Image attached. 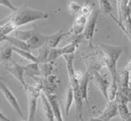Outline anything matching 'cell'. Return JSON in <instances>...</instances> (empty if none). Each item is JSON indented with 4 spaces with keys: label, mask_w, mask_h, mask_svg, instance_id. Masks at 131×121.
Returning <instances> with one entry per match:
<instances>
[{
    "label": "cell",
    "mask_w": 131,
    "mask_h": 121,
    "mask_svg": "<svg viewBox=\"0 0 131 121\" xmlns=\"http://www.w3.org/2000/svg\"><path fill=\"white\" fill-rule=\"evenodd\" d=\"M47 36H45L38 31H36L33 36L26 42L29 50L39 49L43 45H46Z\"/></svg>",
    "instance_id": "obj_9"
},
{
    "label": "cell",
    "mask_w": 131,
    "mask_h": 121,
    "mask_svg": "<svg viewBox=\"0 0 131 121\" xmlns=\"http://www.w3.org/2000/svg\"><path fill=\"white\" fill-rule=\"evenodd\" d=\"M43 93L46 94V97L48 99L49 102L50 104H51V107H52V109L53 110L54 114V117L56 121H63L62 115H61V109H60V105H59V103L58 101L56 96L52 94V93Z\"/></svg>",
    "instance_id": "obj_12"
},
{
    "label": "cell",
    "mask_w": 131,
    "mask_h": 121,
    "mask_svg": "<svg viewBox=\"0 0 131 121\" xmlns=\"http://www.w3.org/2000/svg\"><path fill=\"white\" fill-rule=\"evenodd\" d=\"M7 37L8 36H5L4 34H3L2 33H0V43L4 42V41H6V40H7Z\"/></svg>",
    "instance_id": "obj_32"
},
{
    "label": "cell",
    "mask_w": 131,
    "mask_h": 121,
    "mask_svg": "<svg viewBox=\"0 0 131 121\" xmlns=\"http://www.w3.org/2000/svg\"><path fill=\"white\" fill-rule=\"evenodd\" d=\"M130 102H131V99H130Z\"/></svg>",
    "instance_id": "obj_38"
},
{
    "label": "cell",
    "mask_w": 131,
    "mask_h": 121,
    "mask_svg": "<svg viewBox=\"0 0 131 121\" xmlns=\"http://www.w3.org/2000/svg\"><path fill=\"white\" fill-rule=\"evenodd\" d=\"M93 79H94L95 84L98 88L99 90L102 94L104 98L108 101L107 99V89H108L110 84L104 76H102L99 71H95L93 73Z\"/></svg>",
    "instance_id": "obj_8"
},
{
    "label": "cell",
    "mask_w": 131,
    "mask_h": 121,
    "mask_svg": "<svg viewBox=\"0 0 131 121\" xmlns=\"http://www.w3.org/2000/svg\"><path fill=\"white\" fill-rule=\"evenodd\" d=\"M118 115H120L122 121H127L131 118V112L129 110L127 104H118Z\"/></svg>",
    "instance_id": "obj_23"
},
{
    "label": "cell",
    "mask_w": 131,
    "mask_h": 121,
    "mask_svg": "<svg viewBox=\"0 0 131 121\" xmlns=\"http://www.w3.org/2000/svg\"><path fill=\"white\" fill-rule=\"evenodd\" d=\"M50 50L51 48L47 45H45L38 49V56H37V57L40 63H46L47 62V57H48Z\"/></svg>",
    "instance_id": "obj_24"
},
{
    "label": "cell",
    "mask_w": 131,
    "mask_h": 121,
    "mask_svg": "<svg viewBox=\"0 0 131 121\" xmlns=\"http://www.w3.org/2000/svg\"><path fill=\"white\" fill-rule=\"evenodd\" d=\"M0 90L3 94L4 97L6 99L9 104H10L13 109L22 117L23 118V113L22 112L21 109H20V105L19 104L17 99L15 98V96L14 95L11 90L9 89V88L5 84V83L3 82V80H0Z\"/></svg>",
    "instance_id": "obj_5"
},
{
    "label": "cell",
    "mask_w": 131,
    "mask_h": 121,
    "mask_svg": "<svg viewBox=\"0 0 131 121\" xmlns=\"http://www.w3.org/2000/svg\"><path fill=\"white\" fill-rule=\"evenodd\" d=\"M25 75L31 78L39 76L40 75V70L38 66V63L31 62L25 66Z\"/></svg>",
    "instance_id": "obj_17"
},
{
    "label": "cell",
    "mask_w": 131,
    "mask_h": 121,
    "mask_svg": "<svg viewBox=\"0 0 131 121\" xmlns=\"http://www.w3.org/2000/svg\"><path fill=\"white\" fill-rule=\"evenodd\" d=\"M100 12H101L100 10H93L92 11L87 20L84 31L82 33L84 39L88 41L90 45L92 44V39L94 35L96 25H97Z\"/></svg>",
    "instance_id": "obj_4"
},
{
    "label": "cell",
    "mask_w": 131,
    "mask_h": 121,
    "mask_svg": "<svg viewBox=\"0 0 131 121\" xmlns=\"http://www.w3.org/2000/svg\"><path fill=\"white\" fill-rule=\"evenodd\" d=\"M5 69L15 77L20 82L22 86L26 90L28 84L26 83L24 76H25V66H22L17 62L13 61V65L11 67H5Z\"/></svg>",
    "instance_id": "obj_6"
},
{
    "label": "cell",
    "mask_w": 131,
    "mask_h": 121,
    "mask_svg": "<svg viewBox=\"0 0 131 121\" xmlns=\"http://www.w3.org/2000/svg\"><path fill=\"white\" fill-rule=\"evenodd\" d=\"M66 33H63V31H60L57 32L56 33H54L51 35L47 36V42H46V45L49 47L50 48H56L60 42L63 38L65 36H66Z\"/></svg>",
    "instance_id": "obj_14"
},
{
    "label": "cell",
    "mask_w": 131,
    "mask_h": 121,
    "mask_svg": "<svg viewBox=\"0 0 131 121\" xmlns=\"http://www.w3.org/2000/svg\"><path fill=\"white\" fill-rule=\"evenodd\" d=\"M13 52L12 47L8 43L0 47V61H8L11 59Z\"/></svg>",
    "instance_id": "obj_16"
},
{
    "label": "cell",
    "mask_w": 131,
    "mask_h": 121,
    "mask_svg": "<svg viewBox=\"0 0 131 121\" xmlns=\"http://www.w3.org/2000/svg\"><path fill=\"white\" fill-rule=\"evenodd\" d=\"M28 94V121H35L36 110L37 106V101L40 97L42 89L38 85H28L26 90Z\"/></svg>",
    "instance_id": "obj_3"
},
{
    "label": "cell",
    "mask_w": 131,
    "mask_h": 121,
    "mask_svg": "<svg viewBox=\"0 0 131 121\" xmlns=\"http://www.w3.org/2000/svg\"><path fill=\"white\" fill-rule=\"evenodd\" d=\"M90 73L89 71H86L79 81V89H80L82 98L83 100L85 101L88 107H89V102H88V87L90 78Z\"/></svg>",
    "instance_id": "obj_13"
},
{
    "label": "cell",
    "mask_w": 131,
    "mask_h": 121,
    "mask_svg": "<svg viewBox=\"0 0 131 121\" xmlns=\"http://www.w3.org/2000/svg\"><path fill=\"white\" fill-rule=\"evenodd\" d=\"M130 73L129 71L124 69L121 71L119 78V87L122 88H130Z\"/></svg>",
    "instance_id": "obj_20"
},
{
    "label": "cell",
    "mask_w": 131,
    "mask_h": 121,
    "mask_svg": "<svg viewBox=\"0 0 131 121\" xmlns=\"http://www.w3.org/2000/svg\"><path fill=\"white\" fill-rule=\"evenodd\" d=\"M128 2L129 1L127 0H122V1H117V6H118V20H116V18L111 14L110 16L116 21L118 25L120 27V28H123V23L124 20L127 18V17L130 14L128 8Z\"/></svg>",
    "instance_id": "obj_7"
},
{
    "label": "cell",
    "mask_w": 131,
    "mask_h": 121,
    "mask_svg": "<svg viewBox=\"0 0 131 121\" xmlns=\"http://www.w3.org/2000/svg\"><path fill=\"white\" fill-rule=\"evenodd\" d=\"M74 101V91L70 85H69V88H68L67 92V96L66 99H65V112H66V115L67 116L69 115V112H70V108L72 106L73 101Z\"/></svg>",
    "instance_id": "obj_21"
},
{
    "label": "cell",
    "mask_w": 131,
    "mask_h": 121,
    "mask_svg": "<svg viewBox=\"0 0 131 121\" xmlns=\"http://www.w3.org/2000/svg\"><path fill=\"white\" fill-rule=\"evenodd\" d=\"M100 47V50L104 59L105 65L107 66L110 73L112 81L118 82L116 66L118 61L123 52V48L104 43H101Z\"/></svg>",
    "instance_id": "obj_2"
},
{
    "label": "cell",
    "mask_w": 131,
    "mask_h": 121,
    "mask_svg": "<svg viewBox=\"0 0 131 121\" xmlns=\"http://www.w3.org/2000/svg\"><path fill=\"white\" fill-rule=\"evenodd\" d=\"M81 8L82 7L79 4L75 2H70L69 5V9L72 15H75L78 13L79 14L81 10Z\"/></svg>",
    "instance_id": "obj_28"
},
{
    "label": "cell",
    "mask_w": 131,
    "mask_h": 121,
    "mask_svg": "<svg viewBox=\"0 0 131 121\" xmlns=\"http://www.w3.org/2000/svg\"><path fill=\"white\" fill-rule=\"evenodd\" d=\"M63 56L62 51H61V48H51L49 53L48 57H47V62H51L56 61L59 57Z\"/></svg>",
    "instance_id": "obj_25"
},
{
    "label": "cell",
    "mask_w": 131,
    "mask_h": 121,
    "mask_svg": "<svg viewBox=\"0 0 131 121\" xmlns=\"http://www.w3.org/2000/svg\"><path fill=\"white\" fill-rule=\"evenodd\" d=\"M14 32H15V38L26 42L33 36V34L35 33L36 30L35 29H30V30L21 31L17 29Z\"/></svg>",
    "instance_id": "obj_18"
},
{
    "label": "cell",
    "mask_w": 131,
    "mask_h": 121,
    "mask_svg": "<svg viewBox=\"0 0 131 121\" xmlns=\"http://www.w3.org/2000/svg\"><path fill=\"white\" fill-rule=\"evenodd\" d=\"M92 7L91 6V5L88 3H86L83 7L81 8V10L79 14H81V15H84L86 17H89V16L90 15L91 13L93 10H92Z\"/></svg>",
    "instance_id": "obj_29"
},
{
    "label": "cell",
    "mask_w": 131,
    "mask_h": 121,
    "mask_svg": "<svg viewBox=\"0 0 131 121\" xmlns=\"http://www.w3.org/2000/svg\"><path fill=\"white\" fill-rule=\"evenodd\" d=\"M40 98L41 100H42V110H43V117H44L45 120L55 121L54 114L52 107H51L46 94L42 91L40 94Z\"/></svg>",
    "instance_id": "obj_11"
},
{
    "label": "cell",
    "mask_w": 131,
    "mask_h": 121,
    "mask_svg": "<svg viewBox=\"0 0 131 121\" xmlns=\"http://www.w3.org/2000/svg\"><path fill=\"white\" fill-rule=\"evenodd\" d=\"M99 3L101 11L104 14L111 15V11L113 10V8L111 6L110 1L108 0H100L99 1Z\"/></svg>",
    "instance_id": "obj_26"
},
{
    "label": "cell",
    "mask_w": 131,
    "mask_h": 121,
    "mask_svg": "<svg viewBox=\"0 0 131 121\" xmlns=\"http://www.w3.org/2000/svg\"><path fill=\"white\" fill-rule=\"evenodd\" d=\"M6 42L8 43H9L12 47L19 48V49L29 51L30 52V50L28 48V46L27 45L26 42L20 40L19 39H17L15 37L9 36H8Z\"/></svg>",
    "instance_id": "obj_15"
},
{
    "label": "cell",
    "mask_w": 131,
    "mask_h": 121,
    "mask_svg": "<svg viewBox=\"0 0 131 121\" xmlns=\"http://www.w3.org/2000/svg\"><path fill=\"white\" fill-rule=\"evenodd\" d=\"M0 5L8 8L11 10L12 11H14V12L17 11L18 9H19L18 8H17L16 6L13 5L12 4L10 3V1H8V0H0Z\"/></svg>",
    "instance_id": "obj_30"
},
{
    "label": "cell",
    "mask_w": 131,
    "mask_h": 121,
    "mask_svg": "<svg viewBox=\"0 0 131 121\" xmlns=\"http://www.w3.org/2000/svg\"><path fill=\"white\" fill-rule=\"evenodd\" d=\"M12 49L14 50V52H15V53H17V54H19V56L23 57V58L26 59L28 61H31V62H35V63H38L39 64V61L37 59V57L36 56H33L31 53L29 51H26L24 50L19 49V48H15V47H12Z\"/></svg>",
    "instance_id": "obj_19"
},
{
    "label": "cell",
    "mask_w": 131,
    "mask_h": 121,
    "mask_svg": "<svg viewBox=\"0 0 131 121\" xmlns=\"http://www.w3.org/2000/svg\"><path fill=\"white\" fill-rule=\"evenodd\" d=\"M125 70H127V71H129V72H131V60L128 62V64H127L126 67H125Z\"/></svg>",
    "instance_id": "obj_33"
},
{
    "label": "cell",
    "mask_w": 131,
    "mask_h": 121,
    "mask_svg": "<svg viewBox=\"0 0 131 121\" xmlns=\"http://www.w3.org/2000/svg\"><path fill=\"white\" fill-rule=\"evenodd\" d=\"M123 31L125 33L131 42V16L129 14L123 23Z\"/></svg>",
    "instance_id": "obj_27"
},
{
    "label": "cell",
    "mask_w": 131,
    "mask_h": 121,
    "mask_svg": "<svg viewBox=\"0 0 131 121\" xmlns=\"http://www.w3.org/2000/svg\"><path fill=\"white\" fill-rule=\"evenodd\" d=\"M0 121H11V120L6 117L0 110Z\"/></svg>",
    "instance_id": "obj_31"
},
{
    "label": "cell",
    "mask_w": 131,
    "mask_h": 121,
    "mask_svg": "<svg viewBox=\"0 0 131 121\" xmlns=\"http://www.w3.org/2000/svg\"><path fill=\"white\" fill-rule=\"evenodd\" d=\"M118 90V82L112 81L111 84L109 86L107 89V99L108 102L115 101L117 94Z\"/></svg>",
    "instance_id": "obj_22"
},
{
    "label": "cell",
    "mask_w": 131,
    "mask_h": 121,
    "mask_svg": "<svg viewBox=\"0 0 131 121\" xmlns=\"http://www.w3.org/2000/svg\"><path fill=\"white\" fill-rule=\"evenodd\" d=\"M4 78L3 77H1V76H0V80H3Z\"/></svg>",
    "instance_id": "obj_36"
},
{
    "label": "cell",
    "mask_w": 131,
    "mask_h": 121,
    "mask_svg": "<svg viewBox=\"0 0 131 121\" xmlns=\"http://www.w3.org/2000/svg\"><path fill=\"white\" fill-rule=\"evenodd\" d=\"M128 8H129V13H130V15L131 16V0L129 1V2H128Z\"/></svg>",
    "instance_id": "obj_35"
},
{
    "label": "cell",
    "mask_w": 131,
    "mask_h": 121,
    "mask_svg": "<svg viewBox=\"0 0 131 121\" xmlns=\"http://www.w3.org/2000/svg\"><path fill=\"white\" fill-rule=\"evenodd\" d=\"M47 18V13L30 8L26 6H23L0 23V33L8 36L12 32L17 30L19 27Z\"/></svg>",
    "instance_id": "obj_1"
},
{
    "label": "cell",
    "mask_w": 131,
    "mask_h": 121,
    "mask_svg": "<svg viewBox=\"0 0 131 121\" xmlns=\"http://www.w3.org/2000/svg\"><path fill=\"white\" fill-rule=\"evenodd\" d=\"M89 121H102L99 117L98 118H93V117H90Z\"/></svg>",
    "instance_id": "obj_34"
},
{
    "label": "cell",
    "mask_w": 131,
    "mask_h": 121,
    "mask_svg": "<svg viewBox=\"0 0 131 121\" xmlns=\"http://www.w3.org/2000/svg\"><path fill=\"white\" fill-rule=\"evenodd\" d=\"M118 104L115 101L108 102L106 108L104 110L99 118L102 121H110L118 115Z\"/></svg>",
    "instance_id": "obj_10"
},
{
    "label": "cell",
    "mask_w": 131,
    "mask_h": 121,
    "mask_svg": "<svg viewBox=\"0 0 131 121\" xmlns=\"http://www.w3.org/2000/svg\"><path fill=\"white\" fill-rule=\"evenodd\" d=\"M127 121H131V118H129V119L128 120H127Z\"/></svg>",
    "instance_id": "obj_37"
}]
</instances>
